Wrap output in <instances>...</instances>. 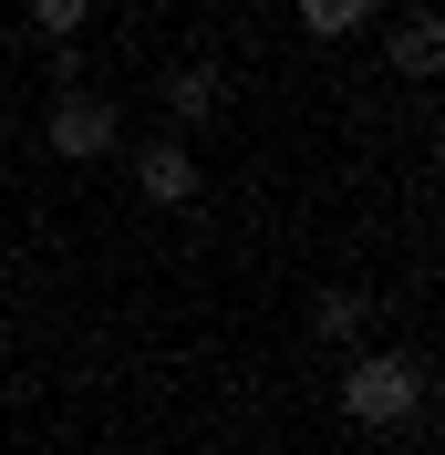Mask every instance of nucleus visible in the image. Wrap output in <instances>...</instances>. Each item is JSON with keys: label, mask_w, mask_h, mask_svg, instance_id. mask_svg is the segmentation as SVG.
<instances>
[{"label": "nucleus", "mask_w": 445, "mask_h": 455, "mask_svg": "<svg viewBox=\"0 0 445 455\" xmlns=\"http://www.w3.org/2000/svg\"><path fill=\"white\" fill-rule=\"evenodd\" d=\"M218 62H176V73H166V114H176V124H197V114H218Z\"/></svg>", "instance_id": "obj_5"}, {"label": "nucleus", "mask_w": 445, "mask_h": 455, "mask_svg": "<svg viewBox=\"0 0 445 455\" xmlns=\"http://www.w3.org/2000/svg\"><path fill=\"white\" fill-rule=\"evenodd\" d=\"M84 21H93V0H31V31H42V42H73Z\"/></svg>", "instance_id": "obj_8"}, {"label": "nucleus", "mask_w": 445, "mask_h": 455, "mask_svg": "<svg viewBox=\"0 0 445 455\" xmlns=\"http://www.w3.org/2000/svg\"><path fill=\"white\" fill-rule=\"evenodd\" d=\"M290 11H301V31H311V42H342V31H362V21H373V0H290Z\"/></svg>", "instance_id": "obj_6"}, {"label": "nucleus", "mask_w": 445, "mask_h": 455, "mask_svg": "<svg viewBox=\"0 0 445 455\" xmlns=\"http://www.w3.org/2000/svg\"><path fill=\"white\" fill-rule=\"evenodd\" d=\"M362 311H373L362 290H321V300H311V331H321V341H352V331H362Z\"/></svg>", "instance_id": "obj_7"}, {"label": "nucleus", "mask_w": 445, "mask_h": 455, "mask_svg": "<svg viewBox=\"0 0 445 455\" xmlns=\"http://www.w3.org/2000/svg\"><path fill=\"white\" fill-rule=\"evenodd\" d=\"M415 403H425V372H415V352H362L352 372H342V414L352 425H415Z\"/></svg>", "instance_id": "obj_1"}, {"label": "nucleus", "mask_w": 445, "mask_h": 455, "mask_svg": "<svg viewBox=\"0 0 445 455\" xmlns=\"http://www.w3.org/2000/svg\"><path fill=\"white\" fill-rule=\"evenodd\" d=\"M42 135H53V156H73V166H84V156H104L125 124H114V104H104V93H62Z\"/></svg>", "instance_id": "obj_2"}, {"label": "nucleus", "mask_w": 445, "mask_h": 455, "mask_svg": "<svg viewBox=\"0 0 445 455\" xmlns=\"http://www.w3.org/2000/svg\"><path fill=\"white\" fill-rule=\"evenodd\" d=\"M135 197H145V207H197L187 145H145V156H135Z\"/></svg>", "instance_id": "obj_3"}, {"label": "nucleus", "mask_w": 445, "mask_h": 455, "mask_svg": "<svg viewBox=\"0 0 445 455\" xmlns=\"http://www.w3.org/2000/svg\"><path fill=\"white\" fill-rule=\"evenodd\" d=\"M384 52H393V73H415V84H425V73H445V11H415Z\"/></svg>", "instance_id": "obj_4"}]
</instances>
